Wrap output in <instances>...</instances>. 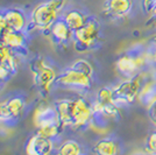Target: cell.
Listing matches in <instances>:
<instances>
[{
  "label": "cell",
  "mask_w": 156,
  "mask_h": 155,
  "mask_svg": "<svg viewBox=\"0 0 156 155\" xmlns=\"http://www.w3.org/2000/svg\"><path fill=\"white\" fill-rule=\"evenodd\" d=\"M66 0H48L33 9L29 25L40 31H47L58 19V13L64 8Z\"/></svg>",
  "instance_id": "6da1fadb"
},
{
  "label": "cell",
  "mask_w": 156,
  "mask_h": 155,
  "mask_svg": "<svg viewBox=\"0 0 156 155\" xmlns=\"http://www.w3.org/2000/svg\"><path fill=\"white\" fill-rule=\"evenodd\" d=\"M146 78H147L146 71H140L139 74L132 77H127L124 82H121L113 89L114 102L120 106V105L132 104L134 100H136Z\"/></svg>",
  "instance_id": "7a4b0ae2"
},
{
  "label": "cell",
  "mask_w": 156,
  "mask_h": 155,
  "mask_svg": "<svg viewBox=\"0 0 156 155\" xmlns=\"http://www.w3.org/2000/svg\"><path fill=\"white\" fill-rule=\"evenodd\" d=\"M100 36V23L89 16L83 26L73 32V42L77 50H86L98 43Z\"/></svg>",
  "instance_id": "3957f363"
},
{
  "label": "cell",
  "mask_w": 156,
  "mask_h": 155,
  "mask_svg": "<svg viewBox=\"0 0 156 155\" xmlns=\"http://www.w3.org/2000/svg\"><path fill=\"white\" fill-rule=\"evenodd\" d=\"M56 83L75 90H89L92 85V76L84 71L70 67L59 75Z\"/></svg>",
  "instance_id": "277c9868"
},
{
  "label": "cell",
  "mask_w": 156,
  "mask_h": 155,
  "mask_svg": "<svg viewBox=\"0 0 156 155\" xmlns=\"http://www.w3.org/2000/svg\"><path fill=\"white\" fill-rule=\"evenodd\" d=\"M147 63V54L146 52H126L118 58L117 69L120 74L126 77H132L142 71V68Z\"/></svg>",
  "instance_id": "5b68a950"
},
{
  "label": "cell",
  "mask_w": 156,
  "mask_h": 155,
  "mask_svg": "<svg viewBox=\"0 0 156 155\" xmlns=\"http://www.w3.org/2000/svg\"><path fill=\"white\" fill-rule=\"evenodd\" d=\"M71 127L75 129L83 128L90 125L93 119L92 106L85 100L84 98H75L71 99Z\"/></svg>",
  "instance_id": "8992f818"
},
{
  "label": "cell",
  "mask_w": 156,
  "mask_h": 155,
  "mask_svg": "<svg viewBox=\"0 0 156 155\" xmlns=\"http://www.w3.org/2000/svg\"><path fill=\"white\" fill-rule=\"evenodd\" d=\"M33 75L35 84L43 92H48L50 90L51 85L56 83V79L58 77L55 69L47 64L43 59H37L35 62L33 67Z\"/></svg>",
  "instance_id": "52a82bcc"
},
{
  "label": "cell",
  "mask_w": 156,
  "mask_h": 155,
  "mask_svg": "<svg viewBox=\"0 0 156 155\" xmlns=\"http://www.w3.org/2000/svg\"><path fill=\"white\" fill-rule=\"evenodd\" d=\"M54 148V142L39 134L30 136L26 143V153L29 155H47Z\"/></svg>",
  "instance_id": "ba28073f"
},
{
  "label": "cell",
  "mask_w": 156,
  "mask_h": 155,
  "mask_svg": "<svg viewBox=\"0 0 156 155\" xmlns=\"http://www.w3.org/2000/svg\"><path fill=\"white\" fill-rule=\"evenodd\" d=\"M133 5V0H107L105 2L104 11L111 18L121 19L132 12Z\"/></svg>",
  "instance_id": "9c48e42d"
},
{
  "label": "cell",
  "mask_w": 156,
  "mask_h": 155,
  "mask_svg": "<svg viewBox=\"0 0 156 155\" xmlns=\"http://www.w3.org/2000/svg\"><path fill=\"white\" fill-rule=\"evenodd\" d=\"M49 32H50L52 41L56 43H59V45L66 43L73 39V32L71 31V28L68 26V23L65 22L63 18L56 20L49 28Z\"/></svg>",
  "instance_id": "30bf717a"
},
{
  "label": "cell",
  "mask_w": 156,
  "mask_h": 155,
  "mask_svg": "<svg viewBox=\"0 0 156 155\" xmlns=\"http://www.w3.org/2000/svg\"><path fill=\"white\" fill-rule=\"evenodd\" d=\"M33 120H34L35 126L37 127V126L44 125V124L57 121L59 119L55 107H51L47 104H41L36 107V110L34 112Z\"/></svg>",
  "instance_id": "8fae6325"
},
{
  "label": "cell",
  "mask_w": 156,
  "mask_h": 155,
  "mask_svg": "<svg viewBox=\"0 0 156 155\" xmlns=\"http://www.w3.org/2000/svg\"><path fill=\"white\" fill-rule=\"evenodd\" d=\"M0 40L4 43H6L15 54L26 49L27 39L25 32H19V31H12V29H9L6 34H4V36Z\"/></svg>",
  "instance_id": "7c38bea8"
},
{
  "label": "cell",
  "mask_w": 156,
  "mask_h": 155,
  "mask_svg": "<svg viewBox=\"0 0 156 155\" xmlns=\"http://www.w3.org/2000/svg\"><path fill=\"white\" fill-rule=\"evenodd\" d=\"M5 18L7 20V23L9 29L12 31H19V32H25L27 27H28V20L25 13L20 9H7L4 12Z\"/></svg>",
  "instance_id": "4fadbf2b"
},
{
  "label": "cell",
  "mask_w": 156,
  "mask_h": 155,
  "mask_svg": "<svg viewBox=\"0 0 156 155\" xmlns=\"http://www.w3.org/2000/svg\"><path fill=\"white\" fill-rule=\"evenodd\" d=\"M140 102L147 106L149 109L150 106L156 102V81L155 79H150V78H146V81L143 82L141 90L139 93V98Z\"/></svg>",
  "instance_id": "5bb4252c"
},
{
  "label": "cell",
  "mask_w": 156,
  "mask_h": 155,
  "mask_svg": "<svg viewBox=\"0 0 156 155\" xmlns=\"http://www.w3.org/2000/svg\"><path fill=\"white\" fill-rule=\"evenodd\" d=\"M55 109L57 112L59 121L63 126L71 127L72 117H71V99H61L55 104Z\"/></svg>",
  "instance_id": "9a60e30c"
},
{
  "label": "cell",
  "mask_w": 156,
  "mask_h": 155,
  "mask_svg": "<svg viewBox=\"0 0 156 155\" xmlns=\"http://www.w3.org/2000/svg\"><path fill=\"white\" fill-rule=\"evenodd\" d=\"M93 153L99 155H115L119 152V145L115 140L111 138H105L94 143Z\"/></svg>",
  "instance_id": "2e32d148"
},
{
  "label": "cell",
  "mask_w": 156,
  "mask_h": 155,
  "mask_svg": "<svg viewBox=\"0 0 156 155\" xmlns=\"http://www.w3.org/2000/svg\"><path fill=\"white\" fill-rule=\"evenodd\" d=\"M63 127H64L63 124L59 120L52 121V123H48L44 124V125H41V126H37L36 127V134L54 140L55 138H57L61 134Z\"/></svg>",
  "instance_id": "e0dca14e"
},
{
  "label": "cell",
  "mask_w": 156,
  "mask_h": 155,
  "mask_svg": "<svg viewBox=\"0 0 156 155\" xmlns=\"http://www.w3.org/2000/svg\"><path fill=\"white\" fill-rule=\"evenodd\" d=\"M64 21L68 23V26L71 28L72 32L77 31L78 28L84 25L86 22V20L89 19L87 15H85L83 12L77 11V9H71V11H68L63 16Z\"/></svg>",
  "instance_id": "ac0fdd59"
},
{
  "label": "cell",
  "mask_w": 156,
  "mask_h": 155,
  "mask_svg": "<svg viewBox=\"0 0 156 155\" xmlns=\"http://www.w3.org/2000/svg\"><path fill=\"white\" fill-rule=\"evenodd\" d=\"M7 106H8L14 119H19L23 113L26 103L22 97H12L11 99L7 100Z\"/></svg>",
  "instance_id": "d6986e66"
},
{
  "label": "cell",
  "mask_w": 156,
  "mask_h": 155,
  "mask_svg": "<svg viewBox=\"0 0 156 155\" xmlns=\"http://www.w3.org/2000/svg\"><path fill=\"white\" fill-rule=\"evenodd\" d=\"M82 153V147L75 140H66L58 148V154L61 155H78Z\"/></svg>",
  "instance_id": "ffe728a7"
},
{
  "label": "cell",
  "mask_w": 156,
  "mask_h": 155,
  "mask_svg": "<svg viewBox=\"0 0 156 155\" xmlns=\"http://www.w3.org/2000/svg\"><path fill=\"white\" fill-rule=\"evenodd\" d=\"M96 102L99 103L100 105H105V104H110L112 102H114L113 98V89L112 88H101L100 90L98 91L97 98Z\"/></svg>",
  "instance_id": "44dd1931"
},
{
  "label": "cell",
  "mask_w": 156,
  "mask_h": 155,
  "mask_svg": "<svg viewBox=\"0 0 156 155\" xmlns=\"http://www.w3.org/2000/svg\"><path fill=\"white\" fill-rule=\"evenodd\" d=\"M71 67L76 68V69H79V70L84 71L86 74L93 76V67L91 65V63L86 59H83V58H79V59H76L73 63H72Z\"/></svg>",
  "instance_id": "7402d4cb"
},
{
  "label": "cell",
  "mask_w": 156,
  "mask_h": 155,
  "mask_svg": "<svg viewBox=\"0 0 156 155\" xmlns=\"http://www.w3.org/2000/svg\"><path fill=\"white\" fill-rule=\"evenodd\" d=\"M14 118L11 113V111L7 106V102L0 103V121L1 123H9Z\"/></svg>",
  "instance_id": "603a6c76"
},
{
  "label": "cell",
  "mask_w": 156,
  "mask_h": 155,
  "mask_svg": "<svg viewBox=\"0 0 156 155\" xmlns=\"http://www.w3.org/2000/svg\"><path fill=\"white\" fill-rule=\"evenodd\" d=\"M146 147L147 150L151 154H156V131L151 132L146 141Z\"/></svg>",
  "instance_id": "cb8c5ba5"
},
{
  "label": "cell",
  "mask_w": 156,
  "mask_h": 155,
  "mask_svg": "<svg viewBox=\"0 0 156 155\" xmlns=\"http://www.w3.org/2000/svg\"><path fill=\"white\" fill-rule=\"evenodd\" d=\"M14 75L11 69H8L6 65L0 63V82H6Z\"/></svg>",
  "instance_id": "d4e9b609"
},
{
  "label": "cell",
  "mask_w": 156,
  "mask_h": 155,
  "mask_svg": "<svg viewBox=\"0 0 156 155\" xmlns=\"http://www.w3.org/2000/svg\"><path fill=\"white\" fill-rule=\"evenodd\" d=\"M142 7L146 13L151 15L156 8V0H142Z\"/></svg>",
  "instance_id": "484cf974"
},
{
  "label": "cell",
  "mask_w": 156,
  "mask_h": 155,
  "mask_svg": "<svg viewBox=\"0 0 156 155\" xmlns=\"http://www.w3.org/2000/svg\"><path fill=\"white\" fill-rule=\"evenodd\" d=\"M12 52H13V50H12L6 43H4V42L0 40V62L4 61L7 56H9Z\"/></svg>",
  "instance_id": "4316f807"
},
{
  "label": "cell",
  "mask_w": 156,
  "mask_h": 155,
  "mask_svg": "<svg viewBox=\"0 0 156 155\" xmlns=\"http://www.w3.org/2000/svg\"><path fill=\"white\" fill-rule=\"evenodd\" d=\"M9 31V27L7 23V20L5 18V14L0 13V39L4 36V34H6Z\"/></svg>",
  "instance_id": "83f0119b"
},
{
  "label": "cell",
  "mask_w": 156,
  "mask_h": 155,
  "mask_svg": "<svg viewBox=\"0 0 156 155\" xmlns=\"http://www.w3.org/2000/svg\"><path fill=\"white\" fill-rule=\"evenodd\" d=\"M149 117H150V120H151V123L154 124L156 126V102L151 106H150L149 109Z\"/></svg>",
  "instance_id": "f1b7e54d"
},
{
  "label": "cell",
  "mask_w": 156,
  "mask_h": 155,
  "mask_svg": "<svg viewBox=\"0 0 156 155\" xmlns=\"http://www.w3.org/2000/svg\"><path fill=\"white\" fill-rule=\"evenodd\" d=\"M151 16H153V18L156 20V8L154 9V12H153V14H151Z\"/></svg>",
  "instance_id": "f546056e"
},
{
  "label": "cell",
  "mask_w": 156,
  "mask_h": 155,
  "mask_svg": "<svg viewBox=\"0 0 156 155\" xmlns=\"http://www.w3.org/2000/svg\"><path fill=\"white\" fill-rule=\"evenodd\" d=\"M153 41H154V45H156V34L155 36H154V39H153Z\"/></svg>",
  "instance_id": "4dcf8cb0"
},
{
  "label": "cell",
  "mask_w": 156,
  "mask_h": 155,
  "mask_svg": "<svg viewBox=\"0 0 156 155\" xmlns=\"http://www.w3.org/2000/svg\"><path fill=\"white\" fill-rule=\"evenodd\" d=\"M155 45V48H156V45ZM155 59H156V52H155Z\"/></svg>",
  "instance_id": "1f68e13d"
}]
</instances>
